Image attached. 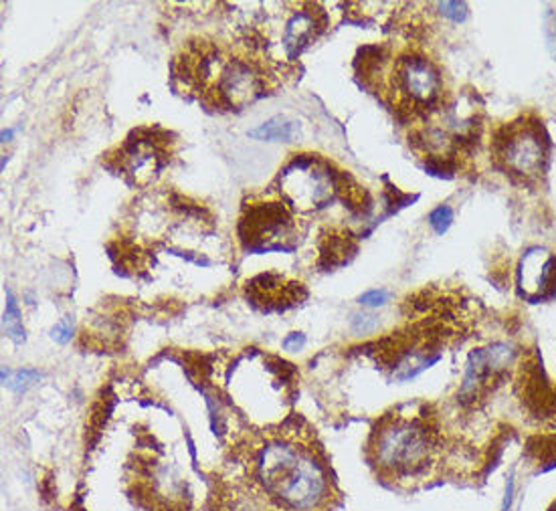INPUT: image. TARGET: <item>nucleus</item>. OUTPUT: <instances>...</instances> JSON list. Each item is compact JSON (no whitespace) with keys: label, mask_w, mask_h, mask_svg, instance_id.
<instances>
[{"label":"nucleus","mask_w":556,"mask_h":511,"mask_svg":"<svg viewBox=\"0 0 556 511\" xmlns=\"http://www.w3.org/2000/svg\"><path fill=\"white\" fill-rule=\"evenodd\" d=\"M255 475L267 496L293 511L318 510L330 496L324 463L312 451L286 440L265 443L255 457Z\"/></svg>","instance_id":"obj_1"},{"label":"nucleus","mask_w":556,"mask_h":511,"mask_svg":"<svg viewBox=\"0 0 556 511\" xmlns=\"http://www.w3.org/2000/svg\"><path fill=\"white\" fill-rule=\"evenodd\" d=\"M358 302L363 306L381 307L389 302V292L387 290H370V292L363 293Z\"/></svg>","instance_id":"obj_18"},{"label":"nucleus","mask_w":556,"mask_h":511,"mask_svg":"<svg viewBox=\"0 0 556 511\" xmlns=\"http://www.w3.org/2000/svg\"><path fill=\"white\" fill-rule=\"evenodd\" d=\"M356 241L346 231H330L320 241V265L326 269H334L346 265L356 253Z\"/></svg>","instance_id":"obj_11"},{"label":"nucleus","mask_w":556,"mask_h":511,"mask_svg":"<svg viewBox=\"0 0 556 511\" xmlns=\"http://www.w3.org/2000/svg\"><path fill=\"white\" fill-rule=\"evenodd\" d=\"M74 336V322L72 318H63L61 322L51 330V337L58 342V344H67Z\"/></svg>","instance_id":"obj_17"},{"label":"nucleus","mask_w":556,"mask_h":511,"mask_svg":"<svg viewBox=\"0 0 556 511\" xmlns=\"http://www.w3.org/2000/svg\"><path fill=\"white\" fill-rule=\"evenodd\" d=\"M518 288L530 302H541L556 293V259L546 248L532 247L518 267Z\"/></svg>","instance_id":"obj_7"},{"label":"nucleus","mask_w":556,"mask_h":511,"mask_svg":"<svg viewBox=\"0 0 556 511\" xmlns=\"http://www.w3.org/2000/svg\"><path fill=\"white\" fill-rule=\"evenodd\" d=\"M454 222V210L450 206H438L431 215H429V225L435 229V233L443 234Z\"/></svg>","instance_id":"obj_15"},{"label":"nucleus","mask_w":556,"mask_h":511,"mask_svg":"<svg viewBox=\"0 0 556 511\" xmlns=\"http://www.w3.org/2000/svg\"><path fill=\"white\" fill-rule=\"evenodd\" d=\"M344 175L330 173V166L314 154L295 156L281 173V189L293 205L300 208H318L332 201L342 190Z\"/></svg>","instance_id":"obj_4"},{"label":"nucleus","mask_w":556,"mask_h":511,"mask_svg":"<svg viewBox=\"0 0 556 511\" xmlns=\"http://www.w3.org/2000/svg\"><path fill=\"white\" fill-rule=\"evenodd\" d=\"M281 346H283V350H302V348L306 346V336H304V334H300V332H292L290 336L286 337V340L281 342Z\"/></svg>","instance_id":"obj_20"},{"label":"nucleus","mask_w":556,"mask_h":511,"mask_svg":"<svg viewBox=\"0 0 556 511\" xmlns=\"http://www.w3.org/2000/svg\"><path fill=\"white\" fill-rule=\"evenodd\" d=\"M248 295L253 304H262L265 309H286L300 304L306 297L302 283L286 281L278 273H264L248 283Z\"/></svg>","instance_id":"obj_9"},{"label":"nucleus","mask_w":556,"mask_h":511,"mask_svg":"<svg viewBox=\"0 0 556 511\" xmlns=\"http://www.w3.org/2000/svg\"><path fill=\"white\" fill-rule=\"evenodd\" d=\"M250 136L257 140H269V142H278V140L293 142L300 136V126L286 117L276 116L262 124L260 128L251 130Z\"/></svg>","instance_id":"obj_12"},{"label":"nucleus","mask_w":556,"mask_h":511,"mask_svg":"<svg viewBox=\"0 0 556 511\" xmlns=\"http://www.w3.org/2000/svg\"><path fill=\"white\" fill-rule=\"evenodd\" d=\"M396 95L401 107L415 114H425L427 107H435L441 100L443 79L433 61L421 53H405L396 61L393 74Z\"/></svg>","instance_id":"obj_6"},{"label":"nucleus","mask_w":556,"mask_h":511,"mask_svg":"<svg viewBox=\"0 0 556 511\" xmlns=\"http://www.w3.org/2000/svg\"><path fill=\"white\" fill-rule=\"evenodd\" d=\"M41 379V374L37 370H16L11 376L7 370H2V382L7 388H11L13 393H25L29 386H33L37 380Z\"/></svg>","instance_id":"obj_14"},{"label":"nucleus","mask_w":556,"mask_h":511,"mask_svg":"<svg viewBox=\"0 0 556 511\" xmlns=\"http://www.w3.org/2000/svg\"><path fill=\"white\" fill-rule=\"evenodd\" d=\"M514 494H516V482H514V473H510L508 480H506V491H504L500 511H513Z\"/></svg>","instance_id":"obj_19"},{"label":"nucleus","mask_w":556,"mask_h":511,"mask_svg":"<svg viewBox=\"0 0 556 511\" xmlns=\"http://www.w3.org/2000/svg\"><path fill=\"white\" fill-rule=\"evenodd\" d=\"M548 150V133L541 119L534 116L520 117L502 126L492 140L496 166L504 175L522 182H534L546 173Z\"/></svg>","instance_id":"obj_3"},{"label":"nucleus","mask_w":556,"mask_h":511,"mask_svg":"<svg viewBox=\"0 0 556 511\" xmlns=\"http://www.w3.org/2000/svg\"><path fill=\"white\" fill-rule=\"evenodd\" d=\"M377 323H379V320H377L375 316H356L354 330H356V332H363V334H368V332H372V330L377 328Z\"/></svg>","instance_id":"obj_21"},{"label":"nucleus","mask_w":556,"mask_h":511,"mask_svg":"<svg viewBox=\"0 0 556 511\" xmlns=\"http://www.w3.org/2000/svg\"><path fill=\"white\" fill-rule=\"evenodd\" d=\"M441 15L452 18L454 23H462L468 16V7L464 2H441Z\"/></svg>","instance_id":"obj_16"},{"label":"nucleus","mask_w":556,"mask_h":511,"mask_svg":"<svg viewBox=\"0 0 556 511\" xmlns=\"http://www.w3.org/2000/svg\"><path fill=\"white\" fill-rule=\"evenodd\" d=\"M370 453L382 473L407 477L427 468L433 453V435L419 421L384 419L370 438Z\"/></svg>","instance_id":"obj_2"},{"label":"nucleus","mask_w":556,"mask_h":511,"mask_svg":"<svg viewBox=\"0 0 556 511\" xmlns=\"http://www.w3.org/2000/svg\"><path fill=\"white\" fill-rule=\"evenodd\" d=\"M318 15L320 13H316V11L314 13L302 11V13H295L288 21L286 33H283V47H286L290 58H298L307 44L318 37V33L324 29V27H320L318 18H316Z\"/></svg>","instance_id":"obj_10"},{"label":"nucleus","mask_w":556,"mask_h":511,"mask_svg":"<svg viewBox=\"0 0 556 511\" xmlns=\"http://www.w3.org/2000/svg\"><path fill=\"white\" fill-rule=\"evenodd\" d=\"M11 138H13V130H4V132H2V142H9Z\"/></svg>","instance_id":"obj_22"},{"label":"nucleus","mask_w":556,"mask_h":511,"mask_svg":"<svg viewBox=\"0 0 556 511\" xmlns=\"http://www.w3.org/2000/svg\"><path fill=\"white\" fill-rule=\"evenodd\" d=\"M217 91L220 105L241 107L243 103L253 102L262 93V81L248 63L231 61L220 72Z\"/></svg>","instance_id":"obj_8"},{"label":"nucleus","mask_w":556,"mask_h":511,"mask_svg":"<svg viewBox=\"0 0 556 511\" xmlns=\"http://www.w3.org/2000/svg\"><path fill=\"white\" fill-rule=\"evenodd\" d=\"M2 330L15 344L25 342V328H23V320H21V311H18L15 295L11 290H7V307H4V316H2Z\"/></svg>","instance_id":"obj_13"},{"label":"nucleus","mask_w":556,"mask_h":511,"mask_svg":"<svg viewBox=\"0 0 556 511\" xmlns=\"http://www.w3.org/2000/svg\"><path fill=\"white\" fill-rule=\"evenodd\" d=\"M293 219L281 203H260L245 208L239 222V239L248 251H290L293 248Z\"/></svg>","instance_id":"obj_5"}]
</instances>
